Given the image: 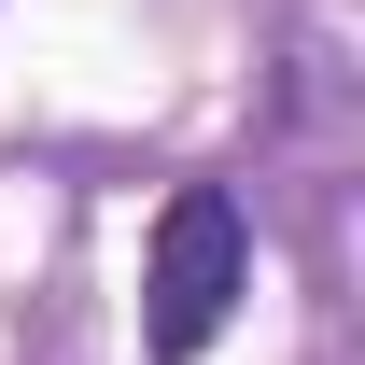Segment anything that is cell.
I'll list each match as a JSON object with an SVG mask.
<instances>
[{"instance_id":"cell-1","label":"cell","mask_w":365,"mask_h":365,"mask_svg":"<svg viewBox=\"0 0 365 365\" xmlns=\"http://www.w3.org/2000/svg\"><path fill=\"white\" fill-rule=\"evenodd\" d=\"M253 295V211L225 182H182L155 211V253H140V365H197Z\"/></svg>"}]
</instances>
